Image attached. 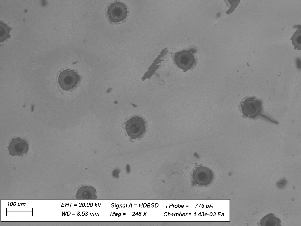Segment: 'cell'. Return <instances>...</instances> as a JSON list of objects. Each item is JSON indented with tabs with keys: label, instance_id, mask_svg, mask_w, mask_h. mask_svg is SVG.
Masks as SVG:
<instances>
[{
	"label": "cell",
	"instance_id": "10",
	"mask_svg": "<svg viewBox=\"0 0 301 226\" xmlns=\"http://www.w3.org/2000/svg\"><path fill=\"white\" fill-rule=\"evenodd\" d=\"M2 26L0 24V41L3 42L7 38L10 37L9 34V31L11 29L4 23L1 24Z\"/></svg>",
	"mask_w": 301,
	"mask_h": 226
},
{
	"label": "cell",
	"instance_id": "1",
	"mask_svg": "<svg viewBox=\"0 0 301 226\" xmlns=\"http://www.w3.org/2000/svg\"><path fill=\"white\" fill-rule=\"evenodd\" d=\"M239 106L243 116L245 117L257 119L263 111L262 102L254 97H246L241 102Z\"/></svg>",
	"mask_w": 301,
	"mask_h": 226
},
{
	"label": "cell",
	"instance_id": "9",
	"mask_svg": "<svg viewBox=\"0 0 301 226\" xmlns=\"http://www.w3.org/2000/svg\"><path fill=\"white\" fill-rule=\"evenodd\" d=\"M291 40L294 46V48L298 50L301 49V30L295 31L292 36Z\"/></svg>",
	"mask_w": 301,
	"mask_h": 226
},
{
	"label": "cell",
	"instance_id": "8",
	"mask_svg": "<svg viewBox=\"0 0 301 226\" xmlns=\"http://www.w3.org/2000/svg\"><path fill=\"white\" fill-rule=\"evenodd\" d=\"M260 224L262 226H279L281 225V222L273 214L270 213L261 219Z\"/></svg>",
	"mask_w": 301,
	"mask_h": 226
},
{
	"label": "cell",
	"instance_id": "5",
	"mask_svg": "<svg viewBox=\"0 0 301 226\" xmlns=\"http://www.w3.org/2000/svg\"><path fill=\"white\" fill-rule=\"evenodd\" d=\"M128 10L126 4L121 1H115L108 6L106 14L109 20L113 23H118L125 19Z\"/></svg>",
	"mask_w": 301,
	"mask_h": 226
},
{
	"label": "cell",
	"instance_id": "6",
	"mask_svg": "<svg viewBox=\"0 0 301 226\" xmlns=\"http://www.w3.org/2000/svg\"><path fill=\"white\" fill-rule=\"evenodd\" d=\"M213 177L212 171L208 168L203 166L196 167L193 171L191 178L197 184L204 185L209 184Z\"/></svg>",
	"mask_w": 301,
	"mask_h": 226
},
{
	"label": "cell",
	"instance_id": "7",
	"mask_svg": "<svg viewBox=\"0 0 301 226\" xmlns=\"http://www.w3.org/2000/svg\"><path fill=\"white\" fill-rule=\"evenodd\" d=\"M7 148L12 156H20L27 153L29 144L26 140L19 137L12 139Z\"/></svg>",
	"mask_w": 301,
	"mask_h": 226
},
{
	"label": "cell",
	"instance_id": "2",
	"mask_svg": "<svg viewBox=\"0 0 301 226\" xmlns=\"http://www.w3.org/2000/svg\"><path fill=\"white\" fill-rule=\"evenodd\" d=\"M196 51L191 49L175 53L173 58L175 64L184 72L193 68L197 63V59L194 55Z\"/></svg>",
	"mask_w": 301,
	"mask_h": 226
},
{
	"label": "cell",
	"instance_id": "11",
	"mask_svg": "<svg viewBox=\"0 0 301 226\" xmlns=\"http://www.w3.org/2000/svg\"><path fill=\"white\" fill-rule=\"evenodd\" d=\"M287 182L284 180L279 181L277 184V186L280 188H282L286 183Z\"/></svg>",
	"mask_w": 301,
	"mask_h": 226
},
{
	"label": "cell",
	"instance_id": "3",
	"mask_svg": "<svg viewBox=\"0 0 301 226\" xmlns=\"http://www.w3.org/2000/svg\"><path fill=\"white\" fill-rule=\"evenodd\" d=\"M145 121L139 116H134L128 120L125 123V128L131 138L136 139L141 137L146 130Z\"/></svg>",
	"mask_w": 301,
	"mask_h": 226
},
{
	"label": "cell",
	"instance_id": "4",
	"mask_svg": "<svg viewBox=\"0 0 301 226\" xmlns=\"http://www.w3.org/2000/svg\"><path fill=\"white\" fill-rule=\"evenodd\" d=\"M80 79V76L74 70L66 69L60 73L58 83L63 90L68 91L76 87Z\"/></svg>",
	"mask_w": 301,
	"mask_h": 226
}]
</instances>
